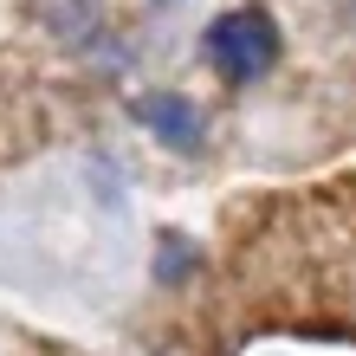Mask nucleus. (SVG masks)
Listing matches in <instances>:
<instances>
[{
	"label": "nucleus",
	"instance_id": "f257e3e1",
	"mask_svg": "<svg viewBox=\"0 0 356 356\" xmlns=\"http://www.w3.org/2000/svg\"><path fill=\"white\" fill-rule=\"evenodd\" d=\"M207 58L227 85H253L279 65V26H272L266 7H234L207 26Z\"/></svg>",
	"mask_w": 356,
	"mask_h": 356
},
{
	"label": "nucleus",
	"instance_id": "f03ea898",
	"mask_svg": "<svg viewBox=\"0 0 356 356\" xmlns=\"http://www.w3.org/2000/svg\"><path fill=\"white\" fill-rule=\"evenodd\" d=\"M130 111H136V123H149L169 149H201V111L188 97H175V91H143Z\"/></svg>",
	"mask_w": 356,
	"mask_h": 356
}]
</instances>
